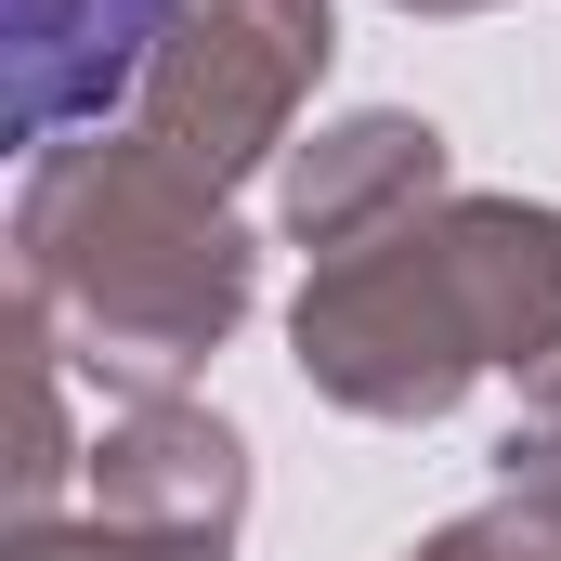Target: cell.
Here are the masks:
<instances>
[{"mask_svg": "<svg viewBox=\"0 0 561 561\" xmlns=\"http://www.w3.org/2000/svg\"><path fill=\"white\" fill-rule=\"evenodd\" d=\"M561 353V222L549 209H444L340 249L300 300V366L313 392L366 419H431L483 366Z\"/></svg>", "mask_w": 561, "mask_h": 561, "instance_id": "6da1fadb", "label": "cell"}, {"mask_svg": "<svg viewBox=\"0 0 561 561\" xmlns=\"http://www.w3.org/2000/svg\"><path fill=\"white\" fill-rule=\"evenodd\" d=\"M249 300V236L157 144H79L26 183V313L79 340V366L170 379Z\"/></svg>", "mask_w": 561, "mask_h": 561, "instance_id": "7a4b0ae2", "label": "cell"}, {"mask_svg": "<svg viewBox=\"0 0 561 561\" xmlns=\"http://www.w3.org/2000/svg\"><path fill=\"white\" fill-rule=\"evenodd\" d=\"M327 66V0H196L144 66V144L196 183H236Z\"/></svg>", "mask_w": 561, "mask_h": 561, "instance_id": "3957f363", "label": "cell"}, {"mask_svg": "<svg viewBox=\"0 0 561 561\" xmlns=\"http://www.w3.org/2000/svg\"><path fill=\"white\" fill-rule=\"evenodd\" d=\"M157 53H170V0H13V131L53 144L66 118H105Z\"/></svg>", "mask_w": 561, "mask_h": 561, "instance_id": "277c9868", "label": "cell"}, {"mask_svg": "<svg viewBox=\"0 0 561 561\" xmlns=\"http://www.w3.org/2000/svg\"><path fill=\"white\" fill-rule=\"evenodd\" d=\"M431 131L419 118H353V131H327L300 157V183H287V222L313 236V249H366V236H392V209H419L431 196Z\"/></svg>", "mask_w": 561, "mask_h": 561, "instance_id": "5b68a950", "label": "cell"}, {"mask_svg": "<svg viewBox=\"0 0 561 561\" xmlns=\"http://www.w3.org/2000/svg\"><path fill=\"white\" fill-rule=\"evenodd\" d=\"M13 561H222V523H92V536H26Z\"/></svg>", "mask_w": 561, "mask_h": 561, "instance_id": "8992f818", "label": "cell"}, {"mask_svg": "<svg viewBox=\"0 0 561 561\" xmlns=\"http://www.w3.org/2000/svg\"><path fill=\"white\" fill-rule=\"evenodd\" d=\"M419 561H561V523L536 510V523H470V536H444V549Z\"/></svg>", "mask_w": 561, "mask_h": 561, "instance_id": "52a82bcc", "label": "cell"}, {"mask_svg": "<svg viewBox=\"0 0 561 561\" xmlns=\"http://www.w3.org/2000/svg\"><path fill=\"white\" fill-rule=\"evenodd\" d=\"M510 470L549 496V523H561V405H549V431H536V444H510Z\"/></svg>", "mask_w": 561, "mask_h": 561, "instance_id": "ba28073f", "label": "cell"}]
</instances>
